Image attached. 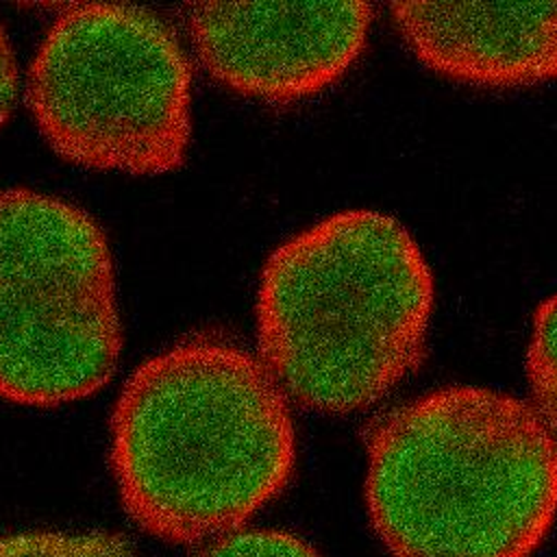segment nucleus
Wrapping results in <instances>:
<instances>
[{
  "instance_id": "f257e3e1",
  "label": "nucleus",
  "mask_w": 557,
  "mask_h": 557,
  "mask_svg": "<svg viewBox=\"0 0 557 557\" xmlns=\"http://www.w3.org/2000/svg\"><path fill=\"white\" fill-rule=\"evenodd\" d=\"M109 463L139 529L172 544H202L244 527L289 483L296 433L287 396L233 339H178L120 387Z\"/></svg>"
},
{
  "instance_id": "f03ea898",
  "label": "nucleus",
  "mask_w": 557,
  "mask_h": 557,
  "mask_svg": "<svg viewBox=\"0 0 557 557\" xmlns=\"http://www.w3.org/2000/svg\"><path fill=\"white\" fill-rule=\"evenodd\" d=\"M363 498L392 557H531L557 518V442L516 396L442 387L372 426Z\"/></svg>"
},
{
  "instance_id": "7ed1b4c3",
  "label": "nucleus",
  "mask_w": 557,
  "mask_h": 557,
  "mask_svg": "<svg viewBox=\"0 0 557 557\" xmlns=\"http://www.w3.org/2000/svg\"><path fill=\"white\" fill-rule=\"evenodd\" d=\"M431 311L433 274L413 235L383 211H339L263 263L257 357L296 403L361 411L420 363Z\"/></svg>"
},
{
  "instance_id": "20e7f679",
  "label": "nucleus",
  "mask_w": 557,
  "mask_h": 557,
  "mask_svg": "<svg viewBox=\"0 0 557 557\" xmlns=\"http://www.w3.org/2000/svg\"><path fill=\"white\" fill-rule=\"evenodd\" d=\"M22 87L39 135L74 165L159 176L187 159L191 63L176 28L146 7H65Z\"/></svg>"
},
{
  "instance_id": "39448f33",
  "label": "nucleus",
  "mask_w": 557,
  "mask_h": 557,
  "mask_svg": "<svg viewBox=\"0 0 557 557\" xmlns=\"http://www.w3.org/2000/svg\"><path fill=\"white\" fill-rule=\"evenodd\" d=\"M124 344L107 233L83 207L0 187V396L59 407L96 394Z\"/></svg>"
},
{
  "instance_id": "423d86ee",
  "label": "nucleus",
  "mask_w": 557,
  "mask_h": 557,
  "mask_svg": "<svg viewBox=\"0 0 557 557\" xmlns=\"http://www.w3.org/2000/svg\"><path fill=\"white\" fill-rule=\"evenodd\" d=\"M370 24L366 2H200L185 11L207 74L268 102L300 100L339 81L359 59Z\"/></svg>"
},
{
  "instance_id": "0eeeda50",
  "label": "nucleus",
  "mask_w": 557,
  "mask_h": 557,
  "mask_svg": "<svg viewBox=\"0 0 557 557\" xmlns=\"http://www.w3.org/2000/svg\"><path fill=\"white\" fill-rule=\"evenodd\" d=\"M389 13L437 74L490 87L557 81V2H394Z\"/></svg>"
},
{
  "instance_id": "6e6552de",
  "label": "nucleus",
  "mask_w": 557,
  "mask_h": 557,
  "mask_svg": "<svg viewBox=\"0 0 557 557\" xmlns=\"http://www.w3.org/2000/svg\"><path fill=\"white\" fill-rule=\"evenodd\" d=\"M0 557H133V550L109 531L22 529L0 533Z\"/></svg>"
},
{
  "instance_id": "1a4fd4ad",
  "label": "nucleus",
  "mask_w": 557,
  "mask_h": 557,
  "mask_svg": "<svg viewBox=\"0 0 557 557\" xmlns=\"http://www.w3.org/2000/svg\"><path fill=\"white\" fill-rule=\"evenodd\" d=\"M527 376L533 409L557 442V292L546 298L531 322Z\"/></svg>"
},
{
  "instance_id": "9d476101",
  "label": "nucleus",
  "mask_w": 557,
  "mask_h": 557,
  "mask_svg": "<svg viewBox=\"0 0 557 557\" xmlns=\"http://www.w3.org/2000/svg\"><path fill=\"white\" fill-rule=\"evenodd\" d=\"M189 557H322L307 540L285 529L239 527L215 535L189 553Z\"/></svg>"
},
{
  "instance_id": "9b49d317",
  "label": "nucleus",
  "mask_w": 557,
  "mask_h": 557,
  "mask_svg": "<svg viewBox=\"0 0 557 557\" xmlns=\"http://www.w3.org/2000/svg\"><path fill=\"white\" fill-rule=\"evenodd\" d=\"M20 70L7 30L0 24V128L13 113L20 94Z\"/></svg>"
}]
</instances>
